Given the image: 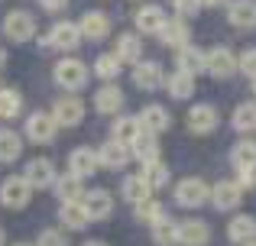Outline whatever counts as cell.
I'll use <instances>...</instances> for the list:
<instances>
[{
	"label": "cell",
	"instance_id": "1",
	"mask_svg": "<svg viewBox=\"0 0 256 246\" xmlns=\"http://www.w3.org/2000/svg\"><path fill=\"white\" fill-rule=\"evenodd\" d=\"M30 182H26L23 175H10V178H4L0 182V201L6 204V208H13V211H20V208H26L30 204Z\"/></svg>",
	"mask_w": 256,
	"mask_h": 246
},
{
	"label": "cell",
	"instance_id": "2",
	"mask_svg": "<svg viewBox=\"0 0 256 246\" xmlns=\"http://www.w3.org/2000/svg\"><path fill=\"white\" fill-rule=\"evenodd\" d=\"M56 81L62 84L65 91H78V88H84V81H88V68H84V62H82V58H62V62L56 65Z\"/></svg>",
	"mask_w": 256,
	"mask_h": 246
},
{
	"label": "cell",
	"instance_id": "3",
	"mask_svg": "<svg viewBox=\"0 0 256 246\" xmlns=\"http://www.w3.org/2000/svg\"><path fill=\"white\" fill-rule=\"evenodd\" d=\"M208 198H211V191H208V185L201 178H185V182L175 185V201L182 208H201Z\"/></svg>",
	"mask_w": 256,
	"mask_h": 246
},
{
	"label": "cell",
	"instance_id": "4",
	"mask_svg": "<svg viewBox=\"0 0 256 246\" xmlns=\"http://www.w3.org/2000/svg\"><path fill=\"white\" fill-rule=\"evenodd\" d=\"M4 32L13 42H26V39H32V32H36V19L26 10H13L10 16L4 19Z\"/></svg>",
	"mask_w": 256,
	"mask_h": 246
},
{
	"label": "cell",
	"instance_id": "5",
	"mask_svg": "<svg viewBox=\"0 0 256 246\" xmlns=\"http://www.w3.org/2000/svg\"><path fill=\"white\" fill-rule=\"evenodd\" d=\"M26 136L32 139V143H49L52 136H56V130H58V123H56V117L52 114H42V110H36V114H30V120H26Z\"/></svg>",
	"mask_w": 256,
	"mask_h": 246
},
{
	"label": "cell",
	"instance_id": "6",
	"mask_svg": "<svg viewBox=\"0 0 256 246\" xmlns=\"http://www.w3.org/2000/svg\"><path fill=\"white\" fill-rule=\"evenodd\" d=\"M52 117H56L58 126H75V123L84 120V104L78 101V97L65 94V97H58V101H56V107H52Z\"/></svg>",
	"mask_w": 256,
	"mask_h": 246
},
{
	"label": "cell",
	"instance_id": "7",
	"mask_svg": "<svg viewBox=\"0 0 256 246\" xmlns=\"http://www.w3.org/2000/svg\"><path fill=\"white\" fill-rule=\"evenodd\" d=\"M204 71H211L214 78H227L237 71V58L230 49H211L204 55Z\"/></svg>",
	"mask_w": 256,
	"mask_h": 246
},
{
	"label": "cell",
	"instance_id": "8",
	"mask_svg": "<svg viewBox=\"0 0 256 246\" xmlns=\"http://www.w3.org/2000/svg\"><path fill=\"white\" fill-rule=\"evenodd\" d=\"M23 178L30 182V188H49V185L56 182V165H52L49 159H30Z\"/></svg>",
	"mask_w": 256,
	"mask_h": 246
},
{
	"label": "cell",
	"instance_id": "9",
	"mask_svg": "<svg viewBox=\"0 0 256 246\" xmlns=\"http://www.w3.org/2000/svg\"><path fill=\"white\" fill-rule=\"evenodd\" d=\"M68 169H72V175L88 178V175H94V172L100 169V159H98V152H94V149L82 146V149H75L68 156Z\"/></svg>",
	"mask_w": 256,
	"mask_h": 246
},
{
	"label": "cell",
	"instance_id": "10",
	"mask_svg": "<svg viewBox=\"0 0 256 246\" xmlns=\"http://www.w3.org/2000/svg\"><path fill=\"white\" fill-rule=\"evenodd\" d=\"M82 42V26L78 23H56L49 29V45H56V49H75V45Z\"/></svg>",
	"mask_w": 256,
	"mask_h": 246
},
{
	"label": "cell",
	"instance_id": "11",
	"mask_svg": "<svg viewBox=\"0 0 256 246\" xmlns=\"http://www.w3.org/2000/svg\"><path fill=\"white\" fill-rule=\"evenodd\" d=\"M140 126H143V133H152V136H156V133H162V130H169V110L166 107H159V104H150V107H143L140 110Z\"/></svg>",
	"mask_w": 256,
	"mask_h": 246
},
{
	"label": "cell",
	"instance_id": "12",
	"mask_svg": "<svg viewBox=\"0 0 256 246\" xmlns=\"http://www.w3.org/2000/svg\"><path fill=\"white\" fill-rule=\"evenodd\" d=\"M208 240H211V230H208L204 221H182L178 224V243L182 246H204Z\"/></svg>",
	"mask_w": 256,
	"mask_h": 246
},
{
	"label": "cell",
	"instance_id": "13",
	"mask_svg": "<svg viewBox=\"0 0 256 246\" xmlns=\"http://www.w3.org/2000/svg\"><path fill=\"white\" fill-rule=\"evenodd\" d=\"M82 204H84V211H88V217H91V221H104V217L114 211V201H110V195H107L104 188L88 191V195L82 198Z\"/></svg>",
	"mask_w": 256,
	"mask_h": 246
},
{
	"label": "cell",
	"instance_id": "14",
	"mask_svg": "<svg viewBox=\"0 0 256 246\" xmlns=\"http://www.w3.org/2000/svg\"><path fill=\"white\" fill-rule=\"evenodd\" d=\"M133 84L143 91H152L162 84V68H159V62H136L133 65Z\"/></svg>",
	"mask_w": 256,
	"mask_h": 246
},
{
	"label": "cell",
	"instance_id": "15",
	"mask_svg": "<svg viewBox=\"0 0 256 246\" xmlns=\"http://www.w3.org/2000/svg\"><path fill=\"white\" fill-rule=\"evenodd\" d=\"M240 185L237 182H218L214 185V191H211V201H214V208L218 211H234L240 204Z\"/></svg>",
	"mask_w": 256,
	"mask_h": 246
},
{
	"label": "cell",
	"instance_id": "16",
	"mask_svg": "<svg viewBox=\"0 0 256 246\" xmlns=\"http://www.w3.org/2000/svg\"><path fill=\"white\" fill-rule=\"evenodd\" d=\"M188 36H192V29H188L185 19H166V26L159 29L162 45H172V49H185V45H188Z\"/></svg>",
	"mask_w": 256,
	"mask_h": 246
},
{
	"label": "cell",
	"instance_id": "17",
	"mask_svg": "<svg viewBox=\"0 0 256 246\" xmlns=\"http://www.w3.org/2000/svg\"><path fill=\"white\" fill-rule=\"evenodd\" d=\"M188 126H192L194 133H208L218 126V110L211 107V104H194L192 110H188Z\"/></svg>",
	"mask_w": 256,
	"mask_h": 246
},
{
	"label": "cell",
	"instance_id": "18",
	"mask_svg": "<svg viewBox=\"0 0 256 246\" xmlns=\"http://www.w3.org/2000/svg\"><path fill=\"white\" fill-rule=\"evenodd\" d=\"M94 107H98V114H117V110L124 107V91H120L117 84H104V88L94 94Z\"/></svg>",
	"mask_w": 256,
	"mask_h": 246
},
{
	"label": "cell",
	"instance_id": "19",
	"mask_svg": "<svg viewBox=\"0 0 256 246\" xmlns=\"http://www.w3.org/2000/svg\"><path fill=\"white\" fill-rule=\"evenodd\" d=\"M136 26L143 32H156L159 36V29L166 26V13H162V6L159 3H146V6H140L136 10Z\"/></svg>",
	"mask_w": 256,
	"mask_h": 246
},
{
	"label": "cell",
	"instance_id": "20",
	"mask_svg": "<svg viewBox=\"0 0 256 246\" xmlns=\"http://www.w3.org/2000/svg\"><path fill=\"white\" fill-rule=\"evenodd\" d=\"M58 221L65 224L68 230H82L88 227V211H84V204L82 201H62V208H58Z\"/></svg>",
	"mask_w": 256,
	"mask_h": 246
},
{
	"label": "cell",
	"instance_id": "21",
	"mask_svg": "<svg viewBox=\"0 0 256 246\" xmlns=\"http://www.w3.org/2000/svg\"><path fill=\"white\" fill-rule=\"evenodd\" d=\"M98 159H100V165H107V169H124V165L130 162V146L110 139V143H104V149L98 152Z\"/></svg>",
	"mask_w": 256,
	"mask_h": 246
},
{
	"label": "cell",
	"instance_id": "22",
	"mask_svg": "<svg viewBox=\"0 0 256 246\" xmlns=\"http://www.w3.org/2000/svg\"><path fill=\"white\" fill-rule=\"evenodd\" d=\"M175 65H178V71H185V75H198V71H204V52L194 49V45H185V49L175 52Z\"/></svg>",
	"mask_w": 256,
	"mask_h": 246
},
{
	"label": "cell",
	"instance_id": "23",
	"mask_svg": "<svg viewBox=\"0 0 256 246\" xmlns=\"http://www.w3.org/2000/svg\"><path fill=\"white\" fill-rule=\"evenodd\" d=\"M230 23L240 29H253L256 26V0H234L230 3Z\"/></svg>",
	"mask_w": 256,
	"mask_h": 246
},
{
	"label": "cell",
	"instance_id": "24",
	"mask_svg": "<svg viewBox=\"0 0 256 246\" xmlns=\"http://www.w3.org/2000/svg\"><path fill=\"white\" fill-rule=\"evenodd\" d=\"M107 32H110V19H107V13L100 10H91L82 16V36L88 39H104Z\"/></svg>",
	"mask_w": 256,
	"mask_h": 246
},
{
	"label": "cell",
	"instance_id": "25",
	"mask_svg": "<svg viewBox=\"0 0 256 246\" xmlns=\"http://www.w3.org/2000/svg\"><path fill=\"white\" fill-rule=\"evenodd\" d=\"M227 237H230L234 243H253L256 240V217H250V214L234 217L230 227H227Z\"/></svg>",
	"mask_w": 256,
	"mask_h": 246
},
{
	"label": "cell",
	"instance_id": "26",
	"mask_svg": "<svg viewBox=\"0 0 256 246\" xmlns=\"http://www.w3.org/2000/svg\"><path fill=\"white\" fill-rule=\"evenodd\" d=\"M56 191H58V198L62 201H82V198L88 195L84 191V178H78V175H62V178H56Z\"/></svg>",
	"mask_w": 256,
	"mask_h": 246
},
{
	"label": "cell",
	"instance_id": "27",
	"mask_svg": "<svg viewBox=\"0 0 256 246\" xmlns=\"http://www.w3.org/2000/svg\"><path fill=\"white\" fill-rule=\"evenodd\" d=\"M114 55H117L120 62L136 65L140 55H143V42H140V36H133V32H124V36L117 39V52H114Z\"/></svg>",
	"mask_w": 256,
	"mask_h": 246
},
{
	"label": "cell",
	"instance_id": "28",
	"mask_svg": "<svg viewBox=\"0 0 256 246\" xmlns=\"http://www.w3.org/2000/svg\"><path fill=\"white\" fill-rule=\"evenodd\" d=\"M130 156H136L140 162H152V159H159V146H156V136L152 133H140L136 139H133V146H130Z\"/></svg>",
	"mask_w": 256,
	"mask_h": 246
},
{
	"label": "cell",
	"instance_id": "29",
	"mask_svg": "<svg viewBox=\"0 0 256 246\" xmlns=\"http://www.w3.org/2000/svg\"><path fill=\"white\" fill-rule=\"evenodd\" d=\"M20 152H23V139L13 130L0 126V162H13V159H20Z\"/></svg>",
	"mask_w": 256,
	"mask_h": 246
},
{
	"label": "cell",
	"instance_id": "30",
	"mask_svg": "<svg viewBox=\"0 0 256 246\" xmlns=\"http://www.w3.org/2000/svg\"><path fill=\"white\" fill-rule=\"evenodd\" d=\"M143 133V126H140L136 117H120L117 123H114V139L117 143H124V146H133V139Z\"/></svg>",
	"mask_w": 256,
	"mask_h": 246
},
{
	"label": "cell",
	"instance_id": "31",
	"mask_svg": "<svg viewBox=\"0 0 256 246\" xmlns=\"http://www.w3.org/2000/svg\"><path fill=\"white\" fill-rule=\"evenodd\" d=\"M140 175H143V182L150 185V188H162V185H169V169H166L162 159H152V162H146Z\"/></svg>",
	"mask_w": 256,
	"mask_h": 246
},
{
	"label": "cell",
	"instance_id": "32",
	"mask_svg": "<svg viewBox=\"0 0 256 246\" xmlns=\"http://www.w3.org/2000/svg\"><path fill=\"white\" fill-rule=\"evenodd\" d=\"M150 185L143 182V175H126L124 178V198L130 204H140V201H146V198H150Z\"/></svg>",
	"mask_w": 256,
	"mask_h": 246
},
{
	"label": "cell",
	"instance_id": "33",
	"mask_svg": "<svg viewBox=\"0 0 256 246\" xmlns=\"http://www.w3.org/2000/svg\"><path fill=\"white\" fill-rule=\"evenodd\" d=\"M166 88H169V94H172V97L185 101V97H192V94H194V78H192V75H185V71H175L169 81H166Z\"/></svg>",
	"mask_w": 256,
	"mask_h": 246
},
{
	"label": "cell",
	"instance_id": "34",
	"mask_svg": "<svg viewBox=\"0 0 256 246\" xmlns=\"http://www.w3.org/2000/svg\"><path fill=\"white\" fill-rule=\"evenodd\" d=\"M152 240L159 246H175L178 243V224L169 221V217H162L159 224H152Z\"/></svg>",
	"mask_w": 256,
	"mask_h": 246
},
{
	"label": "cell",
	"instance_id": "35",
	"mask_svg": "<svg viewBox=\"0 0 256 246\" xmlns=\"http://www.w3.org/2000/svg\"><path fill=\"white\" fill-rule=\"evenodd\" d=\"M230 159H234L237 169H256V143H253V139L237 143V146H234V152H230Z\"/></svg>",
	"mask_w": 256,
	"mask_h": 246
},
{
	"label": "cell",
	"instance_id": "36",
	"mask_svg": "<svg viewBox=\"0 0 256 246\" xmlns=\"http://www.w3.org/2000/svg\"><path fill=\"white\" fill-rule=\"evenodd\" d=\"M133 211H136V217L143 224H159L166 217V211H162V204H159V198H146V201H140V204H133Z\"/></svg>",
	"mask_w": 256,
	"mask_h": 246
},
{
	"label": "cell",
	"instance_id": "37",
	"mask_svg": "<svg viewBox=\"0 0 256 246\" xmlns=\"http://www.w3.org/2000/svg\"><path fill=\"white\" fill-rule=\"evenodd\" d=\"M234 130H240V133L256 130V104H240L234 110Z\"/></svg>",
	"mask_w": 256,
	"mask_h": 246
},
{
	"label": "cell",
	"instance_id": "38",
	"mask_svg": "<svg viewBox=\"0 0 256 246\" xmlns=\"http://www.w3.org/2000/svg\"><path fill=\"white\" fill-rule=\"evenodd\" d=\"M20 107H23V101H20V91H13V88H4V91H0V120H10V117H16Z\"/></svg>",
	"mask_w": 256,
	"mask_h": 246
},
{
	"label": "cell",
	"instance_id": "39",
	"mask_svg": "<svg viewBox=\"0 0 256 246\" xmlns=\"http://www.w3.org/2000/svg\"><path fill=\"white\" fill-rule=\"evenodd\" d=\"M120 65H124V62H120L117 55H98V62H94V75L104 78V81H107V78H117Z\"/></svg>",
	"mask_w": 256,
	"mask_h": 246
},
{
	"label": "cell",
	"instance_id": "40",
	"mask_svg": "<svg viewBox=\"0 0 256 246\" xmlns=\"http://www.w3.org/2000/svg\"><path fill=\"white\" fill-rule=\"evenodd\" d=\"M36 246H68V240H65V234H58V230H42Z\"/></svg>",
	"mask_w": 256,
	"mask_h": 246
},
{
	"label": "cell",
	"instance_id": "41",
	"mask_svg": "<svg viewBox=\"0 0 256 246\" xmlns=\"http://www.w3.org/2000/svg\"><path fill=\"white\" fill-rule=\"evenodd\" d=\"M237 68L244 71V75H250L253 81H256V49H246L244 55H240V62H237Z\"/></svg>",
	"mask_w": 256,
	"mask_h": 246
},
{
	"label": "cell",
	"instance_id": "42",
	"mask_svg": "<svg viewBox=\"0 0 256 246\" xmlns=\"http://www.w3.org/2000/svg\"><path fill=\"white\" fill-rule=\"evenodd\" d=\"M201 10V0H175V13L178 16H194Z\"/></svg>",
	"mask_w": 256,
	"mask_h": 246
},
{
	"label": "cell",
	"instance_id": "43",
	"mask_svg": "<svg viewBox=\"0 0 256 246\" xmlns=\"http://www.w3.org/2000/svg\"><path fill=\"white\" fill-rule=\"evenodd\" d=\"M237 185H240V191H244V188H253V185H256V172L253 169H240Z\"/></svg>",
	"mask_w": 256,
	"mask_h": 246
},
{
	"label": "cell",
	"instance_id": "44",
	"mask_svg": "<svg viewBox=\"0 0 256 246\" xmlns=\"http://www.w3.org/2000/svg\"><path fill=\"white\" fill-rule=\"evenodd\" d=\"M42 6L49 13H58V10H65V6H68V0H42Z\"/></svg>",
	"mask_w": 256,
	"mask_h": 246
},
{
	"label": "cell",
	"instance_id": "45",
	"mask_svg": "<svg viewBox=\"0 0 256 246\" xmlns=\"http://www.w3.org/2000/svg\"><path fill=\"white\" fill-rule=\"evenodd\" d=\"M201 3H208V6H220L224 0H201Z\"/></svg>",
	"mask_w": 256,
	"mask_h": 246
},
{
	"label": "cell",
	"instance_id": "46",
	"mask_svg": "<svg viewBox=\"0 0 256 246\" xmlns=\"http://www.w3.org/2000/svg\"><path fill=\"white\" fill-rule=\"evenodd\" d=\"M84 246H104V243H98V240H91V243H84Z\"/></svg>",
	"mask_w": 256,
	"mask_h": 246
},
{
	"label": "cell",
	"instance_id": "47",
	"mask_svg": "<svg viewBox=\"0 0 256 246\" xmlns=\"http://www.w3.org/2000/svg\"><path fill=\"white\" fill-rule=\"evenodd\" d=\"M0 246H4V230H0Z\"/></svg>",
	"mask_w": 256,
	"mask_h": 246
},
{
	"label": "cell",
	"instance_id": "48",
	"mask_svg": "<svg viewBox=\"0 0 256 246\" xmlns=\"http://www.w3.org/2000/svg\"><path fill=\"white\" fill-rule=\"evenodd\" d=\"M253 94H256V81H253Z\"/></svg>",
	"mask_w": 256,
	"mask_h": 246
},
{
	"label": "cell",
	"instance_id": "49",
	"mask_svg": "<svg viewBox=\"0 0 256 246\" xmlns=\"http://www.w3.org/2000/svg\"><path fill=\"white\" fill-rule=\"evenodd\" d=\"M16 246H30V243H16Z\"/></svg>",
	"mask_w": 256,
	"mask_h": 246
},
{
	"label": "cell",
	"instance_id": "50",
	"mask_svg": "<svg viewBox=\"0 0 256 246\" xmlns=\"http://www.w3.org/2000/svg\"><path fill=\"white\" fill-rule=\"evenodd\" d=\"M246 246H256V240H253V243H246Z\"/></svg>",
	"mask_w": 256,
	"mask_h": 246
}]
</instances>
